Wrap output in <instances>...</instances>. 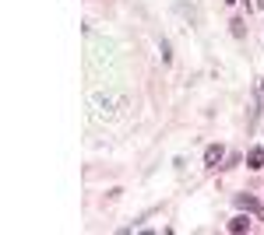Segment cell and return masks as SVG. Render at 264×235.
Returning <instances> with one entry per match:
<instances>
[{
	"label": "cell",
	"instance_id": "7",
	"mask_svg": "<svg viewBox=\"0 0 264 235\" xmlns=\"http://www.w3.org/2000/svg\"><path fill=\"white\" fill-rule=\"evenodd\" d=\"M226 4H236V0H226Z\"/></svg>",
	"mask_w": 264,
	"mask_h": 235
},
{
	"label": "cell",
	"instance_id": "6",
	"mask_svg": "<svg viewBox=\"0 0 264 235\" xmlns=\"http://www.w3.org/2000/svg\"><path fill=\"white\" fill-rule=\"evenodd\" d=\"M254 4H257V7H264V0H254Z\"/></svg>",
	"mask_w": 264,
	"mask_h": 235
},
{
	"label": "cell",
	"instance_id": "3",
	"mask_svg": "<svg viewBox=\"0 0 264 235\" xmlns=\"http://www.w3.org/2000/svg\"><path fill=\"white\" fill-rule=\"evenodd\" d=\"M246 161H250V169H261V165H264V151H261V148H254Z\"/></svg>",
	"mask_w": 264,
	"mask_h": 235
},
{
	"label": "cell",
	"instance_id": "2",
	"mask_svg": "<svg viewBox=\"0 0 264 235\" xmlns=\"http://www.w3.org/2000/svg\"><path fill=\"white\" fill-rule=\"evenodd\" d=\"M246 228H250V218H246V214H236V218H232V221H229V232H246Z\"/></svg>",
	"mask_w": 264,
	"mask_h": 235
},
{
	"label": "cell",
	"instance_id": "4",
	"mask_svg": "<svg viewBox=\"0 0 264 235\" xmlns=\"http://www.w3.org/2000/svg\"><path fill=\"white\" fill-rule=\"evenodd\" d=\"M236 204H240L243 211H257V200L254 197H236Z\"/></svg>",
	"mask_w": 264,
	"mask_h": 235
},
{
	"label": "cell",
	"instance_id": "5",
	"mask_svg": "<svg viewBox=\"0 0 264 235\" xmlns=\"http://www.w3.org/2000/svg\"><path fill=\"white\" fill-rule=\"evenodd\" d=\"M232 35H236V39H243V35H246V28H243V21H240V18L232 21Z\"/></svg>",
	"mask_w": 264,
	"mask_h": 235
},
{
	"label": "cell",
	"instance_id": "1",
	"mask_svg": "<svg viewBox=\"0 0 264 235\" xmlns=\"http://www.w3.org/2000/svg\"><path fill=\"white\" fill-rule=\"evenodd\" d=\"M222 158H226L222 144H211V148L204 151V165H208V169H215V165H218V161H222Z\"/></svg>",
	"mask_w": 264,
	"mask_h": 235
}]
</instances>
